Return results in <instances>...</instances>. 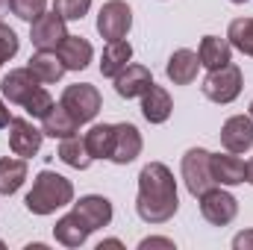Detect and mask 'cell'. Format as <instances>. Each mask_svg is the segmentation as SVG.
Listing matches in <instances>:
<instances>
[{
	"instance_id": "1f68e13d",
	"label": "cell",
	"mask_w": 253,
	"mask_h": 250,
	"mask_svg": "<svg viewBox=\"0 0 253 250\" xmlns=\"http://www.w3.org/2000/svg\"><path fill=\"white\" fill-rule=\"evenodd\" d=\"M233 248L236 250H253V230H245L233 239Z\"/></svg>"
},
{
	"instance_id": "52a82bcc",
	"label": "cell",
	"mask_w": 253,
	"mask_h": 250,
	"mask_svg": "<svg viewBox=\"0 0 253 250\" xmlns=\"http://www.w3.org/2000/svg\"><path fill=\"white\" fill-rule=\"evenodd\" d=\"M200 215L212 227H227L239 215V200L221 186H212L206 194H200Z\"/></svg>"
},
{
	"instance_id": "7a4b0ae2",
	"label": "cell",
	"mask_w": 253,
	"mask_h": 250,
	"mask_svg": "<svg viewBox=\"0 0 253 250\" xmlns=\"http://www.w3.org/2000/svg\"><path fill=\"white\" fill-rule=\"evenodd\" d=\"M24 203L33 215H50L68 203H74V186L68 177L56 174V171H39Z\"/></svg>"
},
{
	"instance_id": "7402d4cb",
	"label": "cell",
	"mask_w": 253,
	"mask_h": 250,
	"mask_svg": "<svg viewBox=\"0 0 253 250\" xmlns=\"http://www.w3.org/2000/svg\"><path fill=\"white\" fill-rule=\"evenodd\" d=\"M80 124L71 118V112L65 109L62 103H53L50 112L42 118V132L50 135V138H68V135H77Z\"/></svg>"
},
{
	"instance_id": "ffe728a7",
	"label": "cell",
	"mask_w": 253,
	"mask_h": 250,
	"mask_svg": "<svg viewBox=\"0 0 253 250\" xmlns=\"http://www.w3.org/2000/svg\"><path fill=\"white\" fill-rule=\"evenodd\" d=\"M83 141L91 159H109L115 147V124H94L83 135Z\"/></svg>"
},
{
	"instance_id": "8d00e7d4",
	"label": "cell",
	"mask_w": 253,
	"mask_h": 250,
	"mask_svg": "<svg viewBox=\"0 0 253 250\" xmlns=\"http://www.w3.org/2000/svg\"><path fill=\"white\" fill-rule=\"evenodd\" d=\"M6 9H9V0H0V18L6 15Z\"/></svg>"
},
{
	"instance_id": "ba28073f",
	"label": "cell",
	"mask_w": 253,
	"mask_h": 250,
	"mask_svg": "<svg viewBox=\"0 0 253 250\" xmlns=\"http://www.w3.org/2000/svg\"><path fill=\"white\" fill-rule=\"evenodd\" d=\"M68 36L65 30V18L53 9V12H44L39 15L33 24H30V42L36 50H56L62 44V39Z\"/></svg>"
},
{
	"instance_id": "484cf974",
	"label": "cell",
	"mask_w": 253,
	"mask_h": 250,
	"mask_svg": "<svg viewBox=\"0 0 253 250\" xmlns=\"http://www.w3.org/2000/svg\"><path fill=\"white\" fill-rule=\"evenodd\" d=\"M59 159H62L65 165L77 168V171H85V168L94 162V159L88 156V150H85L83 135H68V138H62V144H59Z\"/></svg>"
},
{
	"instance_id": "cb8c5ba5",
	"label": "cell",
	"mask_w": 253,
	"mask_h": 250,
	"mask_svg": "<svg viewBox=\"0 0 253 250\" xmlns=\"http://www.w3.org/2000/svg\"><path fill=\"white\" fill-rule=\"evenodd\" d=\"M53 236H56V242L65 245V248H80V245H85V239H88L91 233L85 230V224H83L74 212H68V215H62V218L56 221Z\"/></svg>"
},
{
	"instance_id": "9c48e42d",
	"label": "cell",
	"mask_w": 253,
	"mask_h": 250,
	"mask_svg": "<svg viewBox=\"0 0 253 250\" xmlns=\"http://www.w3.org/2000/svg\"><path fill=\"white\" fill-rule=\"evenodd\" d=\"M42 138H44V132L39 126H33V121H27V118H12L9 121V147H12L15 156L33 159L42 150Z\"/></svg>"
},
{
	"instance_id": "f35d334b",
	"label": "cell",
	"mask_w": 253,
	"mask_h": 250,
	"mask_svg": "<svg viewBox=\"0 0 253 250\" xmlns=\"http://www.w3.org/2000/svg\"><path fill=\"white\" fill-rule=\"evenodd\" d=\"M251 118H253V103H251Z\"/></svg>"
},
{
	"instance_id": "5b68a950",
	"label": "cell",
	"mask_w": 253,
	"mask_h": 250,
	"mask_svg": "<svg viewBox=\"0 0 253 250\" xmlns=\"http://www.w3.org/2000/svg\"><path fill=\"white\" fill-rule=\"evenodd\" d=\"M183 180H186V188H189L191 197H200L212 186H218L215 177H212V153L209 150H203V147L186 150V156H183Z\"/></svg>"
},
{
	"instance_id": "f546056e",
	"label": "cell",
	"mask_w": 253,
	"mask_h": 250,
	"mask_svg": "<svg viewBox=\"0 0 253 250\" xmlns=\"http://www.w3.org/2000/svg\"><path fill=\"white\" fill-rule=\"evenodd\" d=\"M53 9L62 15L65 21H80L91 9V0H53Z\"/></svg>"
},
{
	"instance_id": "ac0fdd59",
	"label": "cell",
	"mask_w": 253,
	"mask_h": 250,
	"mask_svg": "<svg viewBox=\"0 0 253 250\" xmlns=\"http://www.w3.org/2000/svg\"><path fill=\"white\" fill-rule=\"evenodd\" d=\"M56 53H59V59H62V65L68 71H83V68H88L91 56H94L91 44H88L83 36H65L62 44L56 47Z\"/></svg>"
},
{
	"instance_id": "d590c367",
	"label": "cell",
	"mask_w": 253,
	"mask_h": 250,
	"mask_svg": "<svg viewBox=\"0 0 253 250\" xmlns=\"http://www.w3.org/2000/svg\"><path fill=\"white\" fill-rule=\"evenodd\" d=\"M245 183H251V186H253V159L248 162V180H245Z\"/></svg>"
},
{
	"instance_id": "74e56055",
	"label": "cell",
	"mask_w": 253,
	"mask_h": 250,
	"mask_svg": "<svg viewBox=\"0 0 253 250\" xmlns=\"http://www.w3.org/2000/svg\"><path fill=\"white\" fill-rule=\"evenodd\" d=\"M230 3H248V0H230Z\"/></svg>"
},
{
	"instance_id": "83f0119b",
	"label": "cell",
	"mask_w": 253,
	"mask_h": 250,
	"mask_svg": "<svg viewBox=\"0 0 253 250\" xmlns=\"http://www.w3.org/2000/svg\"><path fill=\"white\" fill-rule=\"evenodd\" d=\"M9 9H12V15L15 18H21V21H36L39 15H44V9H47V0H9Z\"/></svg>"
},
{
	"instance_id": "4dcf8cb0",
	"label": "cell",
	"mask_w": 253,
	"mask_h": 250,
	"mask_svg": "<svg viewBox=\"0 0 253 250\" xmlns=\"http://www.w3.org/2000/svg\"><path fill=\"white\" fill-rule=\"evenodd\" d=\"M15 53H18V36H15V30H12V27L0 24V65L9 62Z\"/></svg>"
},
{
	"instance_id": "d4e9b609",
	"label": "cell",
	"mask_w": 253,
	"mask_h": 250,
	"mask_svg": "<svg viewBox=\"0 0 253 250\" xmlns=\"http://www.w3.org/2000/svg\"><path fill=\"white\" fill-rule=\"evenodd\" d=\"M27 180V159L3 156L0 159V194H15Z\"/></svg>"
},
{
	"instance_id": "603a6c76",
	"label": "cell",
	"mask_w": 253,
	"mask_h": 250,
	"mask_svg": "<svg viewBox=\"0 0 253 250\" xmlns=\"http://www.w3.org/2000/svg\"><path fill=\"white\" fill-rule=\"evenodd\" d=\"M132 59V47L126 39H118V42H106L103 47V59H100V74L103 77H115L121 74Z\"/></svg>"
},
{
	"instance_id": "9a60e30c",
	"label": "cell",
	"mask_w": 253,
	"mask_h": 250,
	"mask_svg": "<svg viewBox=\"0 0 253 250\" xmlns=\"http://www.w3.org/2000/svg\"><path fill=\"white\" fill-rule=\"evenodd\" d=\"M212 177L218 186H242L248 180V165L236 153H212Z\"/></svg>"
},
{
	"instance_id": "f1b7e54d",
	"label": "cell",
	"mask_w": 253,
	"mask_h": 250,
	"mask_svg": "<svg viewBox=\"0 0 253 250\" xmlns=\"http://www.w3.org/2000/svg\"><path fill=\"white\" fill-rule=\"evenodd\" d=\"M50 106H53V97H50V91L42 88V85H39V88L27 97V103H24L27 115H33V118H44V115L50 112Z\"/></svg>"
},
{
	"instance_id": "e575fe53",
	"label": "cell",
	"mask_w": 253,
	"mask_h": 250,
	"mask_svg": "<svg viewBox=\"0 0 253 250\" xmlns=\"http://www.w3.org/2000/svg\"><path fill=\"white\" fill-rule=\"evenodd\" d=\"M100 248H124L118 239H106V242H100Z\"/></svg>"
},
{
	"instance_id": "8fae6325",
	"label": "cell",
	"mask_w": 253,
	"mask_h": 250,
	"mask_svg": "<svg viewBox=\"0 0 253 250\" xmlns=\"http://www.w3.org/2000/svg\"><path fill=\"white\" fill-rule=\"evenodd\" d=\"M221 144L230 153H245L253 147V118L251 115H233L221 126Z\"/></svg>"
},
{
	"instance_id": "277c9868",
	"label": "cell",
	"mask_w": 253,
	"mask_h": 250,
	"mask_svg": "<svg viewBox=\"0 0 253 250\" xmlns=\"http://www.w3.org/2000/svg\"><path fill=\"white\" fill-rule=\"evenodd\" d=\"M203 97H209L212 103H233L242 94V68L233 62L221 65L215 71H209V77L203 80Z\"/></svg>"
},
{
	"instance_id": "d6986e66",
	"label": "cell",
	"mask_w": 253,
	"mask_h": 250,
	"mask_svg": "<svg viewBox=\"0 0 253 250\" xmlns=\"http://www.w3.org/2000/svg\"><path fill=\"white\" fill-rule=\"evenodd\" d=\"M27 68H30L33 77H36L39 83H44V85H47V83H59L62 74L68 71L56 50H39V53H33L30 62H27Z\"/></svg>"
},
{
	"instance_id": "4316f807",
	"label": "cell",
	"mask_w": 253,
	"mask_h": 250,
	"mask_svg": "<svg viewBox=\"0 0 253 250\" xmlns=\"http://www.w3.org/2000/svg\"><path fill=\"white\" fill-rule=\"evenodd\" d=\"M227 42L242 50L245 56H253V18H236L227 27Z\"/></svg>"
},
{
	"instance_id": "7c38bea8",
	"label": "cell",
	"mask_w": 253,
	"mask_h": 250,
	"mask_svg": "<svg viewBox=\"0 0 253 250\" xmlns=\"http://www.w3.org/2000/svg\"><path fill=\"white\" fill-rule=\"evenodd\" d=\"M141 147H144V141H141L138 126L129 124V121L115 124V147H112L109 162H115V165H129V162H135V156L141 153Z\"/></svg>"
},
{
	"instance_id": "836d02e7",
	"label": "cell",
	"mask_w": 253,
	"mask_h": 250,
	"mask_svg": "<svg viewBox=\"0 0 253 250\" xmlns=\"http://www.w3.org/2000/svg\"><path fill=\"white\" fill-rule=\"evenodd\" d=\"M9 121H12V115H9V106L0 100V129H6V126H9Z\"/></svg>"
},
{
	"instance_id": "e0dca14e",
	"label": "cell",
	"mask_w": 253,
	"mask_h": 250,
	"mask_svg": "<svg viewBox=\"0 0 253 250\" xmlns=\"http://www.w3.org/2000/svg\"><path fill=\"white\" fill-rule=\"evenodd\" d=\"M171 109H174L171 94H168L162 85L153 83V85L141 94V115H144L150 124H165V121L171 118Z\"/></svg>"
},
{
	"instance_id": "2e32d148",
	"label": "cell",
	"mask_w": 253,
	"mask_h": 250,
	"mask_svg": "<svg viewBox=\"0 0 253 250\" xmlns=\"http://www.w3.org/2000/svg\"><path fill=\"white\" fill-rule=\"evenodd\" d=\"M197 68H200V56L194 50L180 47V50L171 53V59L165 65V74H168V80L174 85H189V83L197 80Z\"/></svg>"
},
{
	"instance_id": "5bb4252c",
	"label": "cell",
	"mask_w": 253,
	"mask_h": 250,
	"mask_svg": "<svg viewBox=\"0 0 253 250\" xmlns=\"http://www.w3.org/2000/svg\"><path fill=\"white\" fill-rule=\"evenodd\" d=\"M115 80V91L126 97V100H132V97H141L150 85H153V74H150V68H144V65H126L121 74H115L112 77Z\"/></svg>"
},
{
	"instance_id": "8992f818",
	"label": "cell",
	"mask_w": 253,
	"mask_h": 250,
	"mask_svg": "<svg viewBox=\"0 0 253 250\" xmlns=\"http://www.w3.org/2000/svg\"><path fill=\"white\" fill-rule=\"evenodd\" d=\"M129 27H132V9L124 0H109V3L100 6V12H97V33H100V39H106V42L126 39Z\"/></svg>"
},
{
	"instance_id": "44dd1931",
	"label": "cell",
	"mask_w": 253,
	"mask_h": 250,
	"mask_svg": "<svg viewBox=\"0 0 253 250\" xmlns=\"http://www.w3.org/2000/svg\"><path fill=\"white\" fill-rule=\"evenodd\" d=\"M197 56H200V65L203 68L215 71V68H221V65H227L233 59V44L227 39H218V36H203Z\"/></svg>"
},
{
	"instance_id": "4fadbf2b",
	"label": "cell",
	"mask_w": 253,
	"mask_h": 250,
	"mask_svg": "<svg viewBox=\"0 0 253 250\" xmlns=\"http://www.w3.org/2000/svg\"><path fill=\"white\" fill-rule=\"evenodd\" d=\"M39 85H42V83L33 77V71H30V68H12V71L3 77V83H0V91H3V97H6L9 103L24 106V103H27V97H30Z\"/></svg>"
},
{
	"instance_id": "6da1fadb",
	"label": "cell",
	"mask_w": 253,
	"mask_h": 250,
	"mask_svg": "<svg viewBox=\"0 0 253 250\" xmlns=\"http://www.w3.org/2000/svg\"><path fill=\"white\" fill-rule=\"evenodd\" d=\"M180 200H177V180L168 165L162 162H147L138 174V197H135V212L144 224H165L177 215Z\"/></svg>"
},
{
	"instance_id": "d6a6232c",
	"label": "cell",
	"mask_w": 253,
	"mask_h": 250,
	"mask_svg": "<svg viewBox=\"0 0 253 250\" xmlns=\"http://www.w3.org/2000/svg\"><path fill=\"white\" fill-rule=\"evenodd\" d=\"M138 248H141V250H150V248H168V250H174V242H171V239H144Z\"/></svg>"
},
{
	"instance_id": "3957f363",
	"label": "cell",
	"mask_w": 253,
	"mask_h": 250,
	"mask_svg": "<svg viewBox=\"0 0 253 250\" xmlns=\"http://www.w3.org/2000/svg\"><path fill=\"white\" fill-rule=\"evenodd\" d=\"M59 103L71 112V118H74L77 124H88V121H94V115L100 112L103 97H100V91H97L91 83H74V85H68L62 91V100H59Z\"/></svg>"
},
{
	"instance_id": "30bf717a",
	"label": "cell",
	"mask_w": 253,
	"mask_h": 250,
	"mask_svg": "<svg viewBox=\"0 0 253 250\" xmlns=\"http://www.w3.org/2000/svg\"><path fill=\"white\" fill-rule=\"evenodd\" d=\"M71 212L85 224L88 233L103 230V227H109V221H112V203H109L103 194H85V197H80Z\"/></svg>"
},
{
	"instance_id": "ab89813d",
	"label": "cell",
	"mask_w": 253,
	"mask_h": 250,
	"mask_svg": "<svg viewBox=\"0 0 253 250\" xmlns=\"http://www.w3.org/2000/svg\"><path fill=\"white\" fill-rule=\"evenodd\" d=\"M0 248H3V242H0Z\"/></svg>"
}]
</instances>
